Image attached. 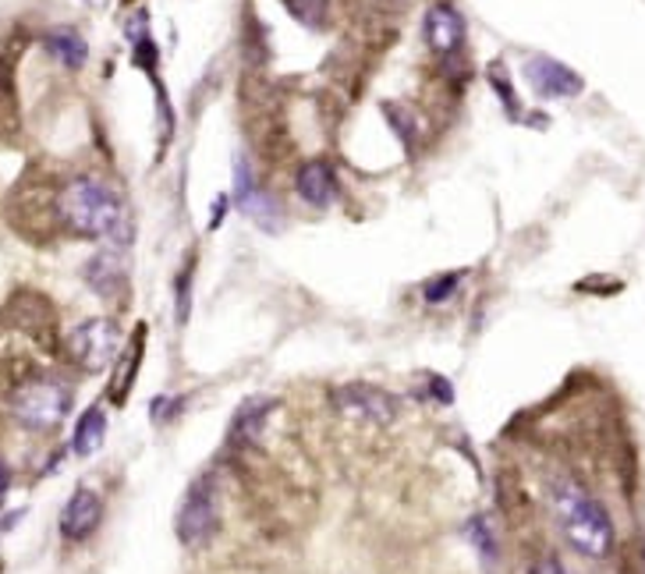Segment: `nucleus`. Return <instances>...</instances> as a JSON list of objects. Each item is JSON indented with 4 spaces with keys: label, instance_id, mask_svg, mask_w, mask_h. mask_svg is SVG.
<instances>
[{
    "label": "nucleus",
    "instance_id": "obj_22",
    "mask_svg": "<svg viewBox=\"0 0 645 574\" xmlns=\"http://www.w3.org/2000/svg\"><path fill=\"white\" fill-rule=\"evenodd\" d=\"M529 574H568V571H564V564H560L557 557H540V560L532 564Z\"/></svg>",
    "mask_w": 645,
    "mask_h": 574
},
{
    "label": "nucleus",
    "instance_id": "obj_23",
    "mask_svg": "<svg viewBox=\"0 0 645 574\" xmlns=\"http://www.w3.org/2000/svg\"><path fill=\"white\" fill-rule=\"evenodd\" d=\"M227 203H231V199H227V195H217V199H213V217H210V227H213V231H217V227L224 224V217H227Z\"/></svg>",
    "mask_w": 645,
    "mask_h": 574
},
{
    "label": "nucleus",
    "instance_id": "obj_20",
    "mask_svg": "<svg viewBox=\"0 0 645 574\" xmlns=\"http://www.w3.org/2000/svg\"><path fill=\"white\" fill-rule=\"evenodd\" d=\"M490 82H493V89L501 92V100H504V106H507V114L510 117H518V100H515V89H510V82H507V75L501 78V68H493L490 72Z\"/></svg>",
    "mask_w": 645,
    "mask_h": 574
},
{
    "label": "nucleus",
    "instance_id": "obj_13",
    "mask_svg": "<svg viewBox=\"0 0 645 574\" xmlns=\"http://www.w3.org/2000/svg\"><path fill=\"white\" fill-rule=\"evenodd\" d=\"M106 439V411L100 405H92L83 411V419L75 422V433H72V450L78 458H92Z\"/></svg>",
    "mask_w": 645,
    "mask_h": 574
},
{
    "label": "nucleus",
    "instance_id": "obj_12",
    "mask_svg": "<svg viewBox=\"0 0 645 574\" xmlns=\"http://www.w3.org/2000/svg\"><path fill=\"white\" fill-rule=\"evenodd\" d=\"M270 411H274L270 397H249L245 405L238 408L227 439H231V444H255V439L263 436V425H266V419H270Z\"/></svg>",
    "mask_w": 645,
    "mask_h": 574
},
{
    "label": "nucleus",
    "instance_id": "obj_5",
    "mask_svg": "<svg viewBox=\"0 0 645 574\" xmlns=\"http://www.w3.org/2000/svg\"><path fill=\"white\" fill-rule=\"evenodd\" d=\"M68 355L75 366H83L86 372H103L106 366H114L121 358V330L114 319H83L68 333Z\"/></svg>",
    "mask_w": 645,
    "mask_h": 574
},
{
    "label": "nucleus",
    "instance_id": "obj_21",
    "mask_svg": "<svg viewBox=\"0 0 645 574\" xmlns=\"http://www.w3.org/2000/svg\"><path fill=\"white\" fill-rule=\"evenodd\" d=\"M178 408H181V397H156V400H153V422L170 419Z\"/></svg>",
    "mask_w": 645,
    "mask_h": 574
},
{
    "label": "nucleus",
    "instance_id": "obj_11",
    "mask_svg": "<svg viewBox=\"0 0 645 574\" xmlns=\"http://www.w3.org/2000/svg\"><path fill=\"white\" fill-rule=\"evenodd\" d=\"M294 192L302 195V203L322 209L338 195V175H333L327 160H308V164L299 167V175H294Z\"/></svg>",
    "mask_w": 645,
    "mask_h": 574
},
{
    "label": "nucleus",
    "instance_id": "obj_18",
    "mask_svg": "<svg viewBox=\"0 0 645 574\" xmlns=\"http://www.w3.org/2000/svg\"><path fill=\"white\" fill-rule=\"evenodd\" d=\"M468 539H472V546L486 560L496 557V543H493V532L486 525V518H472V522H468Z\"/></svg>",
    "mask_w": 645,
    "mask_h": 574
},
{
    "label": "nucleus",
    "instance_id": "obj_4",
    "mask_svg": "<svg viewBox=\"0 0 645 574\" xmlns=\"http://www.w3.org/2000/svg\"><path fill=\"white\" fill-rule=\"evenodd\" d=\"M178 539L185 546H206L220 528V500H217V479L210 472L199 475L192 486L185 489V500L174 518Z\"/></svg>",
    "mask_w": 645,
    "mask_h": 574
},
{
    "label": "nucleus",
    "instance_id": "obj_6",
    "mask_svg": "<svg viewBox=\"0 0 645 574\" xmlns=\"http://www.w3.org/2000/svg\"><path fill=\"white\" fill-rule=\"evenodd\" d=\"M330 405L341 411L344 419L369 422V425H387L397 419L401 400L394 394H387L383 386L372 383H344L330 394Z\"/></svg>",
    "mask_w": 645,
    "mask_h": 574
},
{
    "label": "nucleus",
    "instance_id": "obj_1",
    "mask_svg": "<svg viewBox=\"0 0 645 574\" xmlns=\"http://www.w3.org/2000/svg\"><path fill=\"white\" fill-rule=\"evenodd\" d=\"M58 217L72 234L103 238V242L128 245L131 220L128 206L111 184L100 178H72L58 192Z\"/></svg>",
    "mask_w": 645,
    "mask_h": 574
},
{
    "label": "nucleus",
    "instance_id": "obj_3",
    "mask_svg": "<svg viewBox=\"0 0 645 574\" xmlns=\"http://www.w3.org/2000/svg\"><path fill=\"white\" fill-rule=\"evenodd\" d=\"M11 411L25 430L47 433L53 425H61L64 416L72 411V386L53 380V377H39L22 383L15 397H11Z\"/></svg>",
    "mask_w": 645,
    "mask_h": 574
},
{
    "label": "nucleus",
    "instance_id": "obj_15",
    "mask_svg": "<svg viewBox=\"0 0 645 574\" xmlns=\"http://www.w3.org/2000/svg\"><path fill=\"white\" fill-rule=\"evenodd\" d=\"M43 47H47V53L50 58H58L64 68H83L86 64V58H89V47H86V39L78 36L75 29H53V33H47V39H43Z\"/></svg>",
    "mask_w": 645,
    "mask_h": 574
},
{
    "label": "nucleus",
    "instance_id": "obj_8",
    "mask_svg": "<svg viewBox=\"0 0 645 574\" xmlns=\"http://www.w3.org/2000/svg\"><path fill=\"white\" fill-rule=\"evenodd\" d=\"M526 78L535 97H543V100H571L585 89L582 75L554 58H543V53H535V58L526 61Z\"/></svg>",
    "mask_w": 645,
    "mask_h": 574
},
{
    "label": "nucleus",
    "instance_id": "obj_24",
    "mask_svg": "<svg viewBox=\"0 0 645 574\" xmlns=\"http://www.w3.org/2000/svg\"><path fill=\"white\" fill-rule=\"evenodd\" d=\"M188 319V273L178 280V323Z\"/></svg>",
    "mask_w": 645,
    "mask_h": 574
},
{
    "label": "nucleus",
    "instance_id": "obj_10",
    "mask_svg": "<svg viewBox=\"0 0 645 574\" xmlns=\"http://www.w3.org/2000/svg\"><path fill=\"white\" fill-rule=\"evenodd\" d=\"M422 33H426L429 50L440 53V58H451V53H458L465 43V18L458 15L454 4H433L426 11Z\"/></svg>",
    "mask_w": 645,
    "mask_h": 574
},
{
    "label": "nucleus",
    "instance_id": "obj_2",
    "mask_svg": "<svg viewBox=\"0 0 645 574\" xmlns=\"http://www.w3.org/2000/svg\"><path fill=\"white\" fill-rule=\"evenodd\" d=\"M557 518H560V528L568 543L574 546L582 557H593L603 560L610 557L614 550V522L610 514L603 511V503L589 497L585 489H578L571 483L557 486Z\"/></svg>",
    "mask_w": 645,
    "mask_h": 574
},
{
    "label": "nucleus",
    "instance_id": "obj_9",
    "mask_svg": "<svg viewBox=\"0 0 645 574\" xmlns=\"http://www.w3.org/2000/svg\"><path fill=\"white\" fill-rule=\"evenodd\" d=\"M100 522H103V497L97 489L78 486L61 511V536L68 543H83L100 528Z\"/></svg>",
    "mask_w": 645,
    "mask_h": 574
},
{
    "label": "nucleus",
    "instance_id": "obj_17",
    "mask_svg": "<svg viewBox=\"0 0 645 574\" xmlns=\"http://www.w3.org/2000/svg\"><path fill=\"white\" fill-rule=\"evenodd\" d=\"M461 284V273H440L433 280H426L422 284V298L429 305H443V302H451L454 298V291H458Z\"/></svg>",
    "mask_w": 645,
    "mask_h": 574
},
{
    "label": "nucleus",
    "instance_id": "obj_14",
    "mask_svg": "<svg viewBox=\"0 0 645 574\" xmlns=\"http://www.w3.org/2000/svg\"><path fill=\"white\" fill-rule=\"evenodd\" d=\"M86 280L92 284V291L103 298H114L121 288H125V266L114 256V252H100L97 259H89L86 266Z\"/></svg>",
    "mask_w": 645,
    "mask_h": 574
},
{
    "label": "nucleus",
    "instance_id": "obj_19",
    "mask_svg": "<svg viewBox=\"0 0 645 574\" xmlns=\"http://www.w3.org/2000/svg\"><path fill=\"white\" fill-rule=\"evenodd\" d=\"M288 11L299 22H305V25H316L322 22V15H327V0H288Z\"/></svg>",
    "mask_w": 645,
    "mask_h": 574
},
{
    "label": "nucleus",
    "instance_id": "obj_25",
    "mask_svg": "<svg viewBox=\"0 0 645 574\" xmlns=\"http://www.w3.org/2000/svg\"><path fill=\"white\" fill-rule=\"evenodd\" d=\"M8 486H11V472L4 469V461H0V497L8 493Z\"/></svg>",
    "mask_w": 645,
    "mask_h": 574
},
{
    "label": "nucleus",
    "instance_id": "obj_7",
    "mask_svg": "<svg viewBox=\"0 0 645 574\" xmlns=\"http://www.w3.org/2000/svg\"><path fill=\"white\" fill-rule=\"evenodd\" d=\"M235 199H238L241 213H245V217L255 227H263L266 234L284 231V209H280V203H277L270 192L255 189L252 170L245 167V160H241V156H238V164H235Z\"/></svg>",
    "mask_w": 645,
    "mask_h": 574
},
{
    "label": "nucleus",
    "instance_id": "obj_16",
    "mask_svg": "<svg viewBox=\"0 0 645 574\" xmlns=\"http://www.w3.org/2000/svg\"><path fill=\"white\" fill-rule=\"evenodd\" d=\"M142 348H146V330L139 327V333L131 337V344H128V352H121V366H117V372H114V391H111V397L117 400H125L128 397V386H131V380L139 377V366H142Z\"/></svg>",
    "mask_w": 645,
    "mask_h": 574
}]
</instances>
